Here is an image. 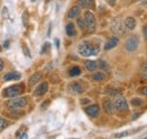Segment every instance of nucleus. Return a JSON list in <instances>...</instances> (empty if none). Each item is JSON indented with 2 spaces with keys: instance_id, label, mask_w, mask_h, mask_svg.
Instances as JSON below:
<instances>
[{
  "instance_id": "f257e3e1",
  "label": "nucleus",
  "mask_w": 147,
  "mask_h": 139,
  "mask_svg": "<svg viewBox=\"0 0 147 139\" xmlns=\"http://www.w3.org/2000/svg\"><path fill=\"white\" fill-rule=\"evenodd\" d=\"M100 52V44L92 43L90 41H84L78 47V53L82 57H92Z\"/></svg>"
},
{
  "instance_id": "f03ea898",
  "label": "nucleus",
  "mask_w": 147,
  "mask_h": 139,
  "mask_svg": "<svg viewBox=\"0 0 147 139\" xmlns=\"http://www.w3.org/2000/svg\"><path fill=\"white\" fill-rule=\"evenodd\" d=\"M24 90V85L23 84H17V85H11V86L7 87L3 92H2V96L7 97V99H11V97H16L20 95Z\"/></svg>"
},
{
  "instance_id": "7ed1b4c3",
  "label": "nucleus",
  "mask_w": 147,
  "mask_h": 139,
  "mask_svg": "<svg viewBox=\"0 0 147 139\" xmlns=\"http://www.w3.org/2000/svg\"><path fill=\"white\" fill-rule=\"evenodd\" d=\"M27 105V99L26 97H11L7 103L6 106L9 110H19Z\"/></svg>"
},
{
  "instance_id": "20e7f679",
  "label": "nucleus",
  "mask_w": 147,
  "mask_h": 139,
  "mask_svg": "<svg viewBox=\"0 0 147 139\" xmlns=\"http://www.w3.org/2000/svg\"><path fill=\"white\" fill-rule=\"evenodd\" d=\"M138 45H139V40H138V36L137 35H130L127 41H126V50L129 52H134L138 49Z\"/></svg>"
},
{
  "instance_id": "39448f33",
  "label": "nucleus",
  "mask_w": 147,
  "mask_h": 139,
  "mask_svg": "<svg viewBox=\"0 0 147 139\" xmlns=\"http://www.w3.org/2000/svg\"><path fill=\"white\" fill-rule=\"evenodd\" d=\"M84 20H85V24H86V28L90 32L95 31V28H96V19H95V16L93 15L92 11H86L85 13Z\"/></svg>"
},
{
  "instance_id": "423d86ee",
  "label": "nucleus",
  "mask_w": 147,
  "mask_h": 139,
  "mask_svg": "<svg viewBox=\"0 0 147 139\" xmlns=\"http://www.w3.org/2000/svg\"><path fill=\"white\" fill-rule=\"evenodd\" d=\"M113 104H114V107L117 110H119L120 112H127L128 111V103L126 101L125 97H122L121 95H117L114 101H113Z\"/></svg>"
},
{
  "instance_id": "0eeeda50",
  "label": "nucleus",
  "mask_w": 147,
  "mask_h": 139,
  "mask_svg": "<svg viewBox=\"0 0 147 139\" xmlns=\"http://www.w3.org/2000/svg\"><path fill=\"white\" fill-rule=\"evenodd\" d=\"M111 30L114 34L117 35H122L125 32V25L122 23V20L120 18H115L113 19L112 24H111Z\"/></svg>"
},
{
  "instance_id": "6e6552de",
  "label": "nucleus",
  "mask_w": 147,
  "mask_h": 139,
  "mask_svg": "<svg viewBox=\"0 0 147 139\" xmlns=\"http://www.w3.org/2000/svg\"><path fill=\"white\" fill-rule=\"evenodd\" d=\"M85 112H86L90 117H92V118H96V117L100 114V106H98V105H96V104L90 105V106L85 107Z\"/></svg>"
},
{
  "instance_id": "1a4fd4ad",
  "label": "nucleus",
  "mask_w": 147,
  "mask_h": 139,
  "mask_svg": "<svg viewBox=\"0 0 147 139\" xmlns=\"http://www.w3.org/2000/svg\"><path fill=\"white\" fill-rule=\"evenodd\" d=\"M48 89H49V84L47 82H44V83H42L41 85H38L36 87V89L34 92V95L35 96H42L48 92Z\"/></svg>"
},
{
  "instance_id": "9d476101",
  "label": "nucleus",
  "mask_w": 147,
  "mask_h": 139,
  "mask_svg": "<svg viewBox=\"0 0 147 139\" xmlns=\"http://www.w3.org/2000/svg\"><path fill=\"white\" fill-rule=\"evenodd\" d=\"M103 109H104V111L108 114H113L114 113V110H115L114 104H113V102L111 100H104L103 101Z\"/></svg>"
},
{
  "instance_id": "9b49d317",
  "label": "nucleus",
  "mask_w": 147,
  "mask_h": 139,
  "mask_svg": "<svg viewBox=\"0 0 147 139\" xmlns=\"http://www.w3.org/2000/svg\"><path fill=\"white\" fill-rule=\"evenodd\" d=\"M118 43H119V38L117 37V36H113V37H111L108 40V42L105 43V45H104V50H111V49H113L114 47H117L118 45Z\"/></svg>"
},
{
  "instance_id": "f8f14e48",
  "label": "nucleus",
  "mask_w": 147,
  "mask_h": 139,
  "mask_svg": "<svg viewBox=\"0 0 147 139\" xmlns=\"http://www.w3.org/2000/svg\"><path fill=\"white\" fill-rule=\"evenodd\" d=\"M123 25H125V27H126L127 30L132 31V30L136 27L137 23H136V19L134 17H127L125 19V22H123Z\"/></svg>"
},
{
  "instance_id": "ddd939ff",
  "label": "nucleus",
  "mask_w": 147,
  "mask_h": 139,
  "mask_svg": "<svg viewBox=\"0 0 147 139\" xmlns=\"http://www.w3.org/2000/svg\"><path fill=\"white\" fill-rule=\"evenodd\" d=\"M20 78V74L16 72V71H11V72H8L3 76V80L5 82H9V80H17Z\"/></svg>"
},
{
  "instance_id": "4468645a",
  "label": "nucleus",
  "mask_w": 147,
  "mask_h": 139,
  "mask_svg": "<svg viewBox=\"0 0 147 139\" xmlns=\"http://www.w3.org/2000/svg\"><path fill=\"white\" fill-rule=\"evenodd\" d=\"M41 78H42V74H41V72H35L34 75L31 76V78H30V80H28V85L31 87L34 86L35 84H37V83L41 80Z\"/></svg>"
},
{
  "instance_id": "2eb2a0df",
  "label": "nucleus",
  "mask_w": 147,
  "mask_h": 139,
  "mask_svg": "<svg viewBox=\"0 0 147 139\" xmlns=\"http://www.w3.org/2000/svg\"><path fill=\"white\" fill-rule=\"evenodd\" d=\"M70 90L76 93V94H82L84 92V87L82 86L80 83H74L70 85Z\"/></svg>"
},
{
  "instance_id": "dca6fc26",
  "label": "nucleus",
  "mask_w": 147,
  "mask_h": 139,
  "mask_svg": "<svg viewBox=\"0 0 147 139\" xmlns=\"http://www.w3.org/2000/svg\"><path fill=\"white\" fill-rule=\"evenodd\" d=\"M85 68L88 71H95V70L97 69V62L93 61V60H87L85 62Z\"/></svg>"
},
{
  "instance_id": "f3484780",
  "label": "nucleus",
  "mask_w": 147,
  "mask_h": 139,
  "mask_svg": "<svg viewBox=\"0 0 147 139\" xmlns=\"http://www.w3.org/2000/svg\"><path fill=\"white\" fill-rule=\"evenodd\" d=\"M80 14V8L78 6H74L73 8L68 11V17L69 18H76Z\"/></svg>"
},
{
  "instance_id": "a211bd4d",
  "label": "nucleus",
  "mask_w": 147,
  "mask_h": 139,
  "mask_svg": "<svg viewBox=\"0 0 147 139\" xmlns=\"http://www.w3.org/2000/svg\"><path fill=\"white\" fill-rule=\"evenodd\" d=\"M66 33L68 36H75L76 35V28H75V25L74 23H68L67 26H66Z\"/></svg>"
},
{
  "instance_id": "6ab92c4d",
  "label": "nucleus",
  "mask_w": 147,
  "mask_h": 139,
  "mask_svg": "<svg viewBox=\"0 0 147 139\" xmlns=\"http://www.w3.org/2000/svg\"><path fill=\"white\" fill-rule=\"evenodd\" d=\"M92 78H93V80H95V82H102V80H104L107 77H105V74H103V72H95L92 76Z\"/></svg>"
},
{
  "instance_id": "aec40b11",
  "label": "nucleus",
  "mask_w": 147,
  "mask_h": 139,
  "mask_svg": "<svg viewBox=\"0 0 147 139\" xmlns=\"http://www.w3.org/2000/svg\"><path fill=\"white\" fill-rule=\"evenodd\" d=\"M97 68H98V69L104 70V71H109V70H110L109 65H108L104 60H98V62H97Z\"/></svg>"
},
{
  "instance_id": "412c9836",
  "label": "nucleus",
  "mask_w": 147,
  "mask_h": 139,
  "mask_svg": "<svg viewBox=\"0 0 147 139\" xmlns=\"http://www.w3.org/2000/svg\"><path fill=\"white\" fill-rule=\"evenodd\" d=\"M28 19H30L28 11H27V10H25V11L23 13V15H22V22H23V24H24V26H25V27H27V26H28Z\"/></svg>"
},
{
  "instance_id": "4be33fe9",
  "label": "nucleus",
  "mask_w": 147,
  "mask_h": 139,
  "mask_svg": "<svg viewBox=\"0 0 147 139\" xmlns=\"http://www.w3.org/2000/svg\"><path fill=\"white\" fill-rule=\"evenodd\" d=\"M80 68L79 67H73L71 69L69 70V75L71 76V77H75V76H78V75H80Z\"/></svg>"
},
{
  "instance_id": "5701e85b",
  "label": "nucleus",
  "mask_w": 147,
  "mask_h": 139,
  "mask_svg": "<svg viewBox=\"0 0 147 139\" xmlns=\"http://www.w3.org/2000/svg\"><path fill=\"white\" fill-rule=\"evenodd\" d=\"M140 77L143 79H147V61L144 63V66L142 67V70H140Z\"/></svg>"
},
{
  "instance_id": "b1692460",
  "label": "nucleus",
  "mask_w": 147,
  "mask_h": 139,
  "mask_svg": "<svg viewBox=\"0 0 147 139\" xmlns=\"http://www.w3.org/2000/svg\"><path fill=\"white\" fill-rule=\"evenodd\" d=\"M50 49H51V44H50L49 42H45V43L43 44L42 49H41V53H42V54H44V53H48L49 51H50Z\"/></svg>"
},
{
  "instance_id": "393cba45",
  "label": "nucleus",
  "mask_w": 147,
  "mask_h": 139,
  "mask_svg": "<svg viewBox=\"0 0 147 139\" xmlns=\"http://www.w3.org/2000/svg\"><path fill=\"white\" fill-rule=\"evenodd\" d=\"M144 104V102H143V100H140V99H132L131 100V105L132 106H136V107H138V106H142V105Z\"/></svg>"
},
{
  "instance_id": "a878e982",
  "label": "nucleus",
  "mask_w": 147,
  "mask_h": 139,
  "mask_svg": "<svg viewBox=\"0 0 147 139\" xmlns=\"http://www.w3.org/2000/svg\"><path fill=\"white\" fill-rule=\"evenodd\" d=\"M77 24H78V27L80 30H85L86 28V24H85V20L82 19V18H78L77 19Z\"/></svg>"
},
{
  "instance_id": "bb28decb",
  "label": "nucleus",
  "mask_w": 147,
  "mask_h": 139,
  "mask_svg": "<svg viewBox=\"0 0 147 139\" xmlns=\"http://www.w3.org/2000/svg\"><path fill=\"white\" fill-rule=\"evenodd\" d=\"M77 5L79 8H87V0H77Z\"/></svg>"
},
{
  "instance_id": "cd10ccee",
  "label": "nucleus",
  "mask_w": 147,
  "mask_h": 139,
  "mask_svg": "<svg viewBox=\"0 0 147 139\" xmlns=\"http://www.w3.org/2000/svg\"><path fill=\"white\" fill-rule=\"evenodd\" d=\"M22 48H23L24 54H25L26 57H28V58H31V57H32V55H31V53H30V50H28V48H27V45H26L25 43H23V44H22Z\"/></svg>"
},
{
  "instance_id": "c85d7f7f",
  "label": "nucleus",
  "mask_w": 147,
  "mask_h": 139,
  "mask_svg": "<svg viewBox=\"0 0 147 139\" xmlns=\"http://www.w3.org/2000/svg\"><path fill=\"white\" fill-rule=\"evenodd\" d=\"M7 126H8V121L5 120L3 118H0V131H1L2 129H5Z\"/></svg>"
},
{
  "instance_id": "c756f323",
  "label": "nucleus",
  "mask_w": 147,
  "mask_h": 139,
  "mask_svg": "<svg viewBox=\"0 0 147 139\" xmlns=\"http://www.w3.org/2000/svg\"><path fill=\"white\" fill-rule=\"evenodd\" d=\"M87 7H90L91 9L95 8V0H87Z\"/></svg>"
},
{
  "instance_id": "7c9ffc66",
  "label": "nucleus",
  "mask_w": 147,
  "mask_h": 139,
  "mask_svg": "<svg viewBox=\"0 0 147 139\" xmlns=\"http://www.w3.org/2000/svg\"><path fill=\"white\" fill-rule=\"evenodd\" d=\"M143 33H144V37H145V40L147 41V24L143 27Z\"/></svg>"
},
{
  "instance_id": "2f4dec72",
  "label": "nucleus",
  "mask_w": 147,
  "mask_h": 139,
  "mask_svg": "<svg viewBox=\"0 0 147 139\" xmlns=\"http://www.w3.org/2000/svg\"><path fill=\"white\" fill-rule=\"evenodd\" d=\"M140 93H142L143 95H145V96H147V86L143 87V88L140 89Z\"/></svg>"
},
{
  "instance_id": "473e14b6",
  "label": "nucleus",
  "mask_w": 147,
  "mask_h": 139,
  "mask_svg": "<svg viewBox=\"0 0 147 139\" xmlns=\"http://www.w3.org/2000/svg\"><path fill=\"white\" fill-rule=\"evenodd\" d=\"M107 2H108V3L110 5V6H112V7H113V6L115 5V2H117V0H107Z\"/></svg>"
},
{
  "instance_id": "72a5a7b5",
  "label": "nucleus",
  "mask_w": 147,
  "mask_h": 139,
  "mask_svg": "<svg viewBox=\"0 0 147 139\" xmlns=\"http://www.w3.org/2000/svg\"><path fill=\"white\" fill-rule=\"evenodd\" d=\"M140 114H142L140 112H138V113H135V114L132 115V120H136L137 118H139V117H140Z\"/></svg>"
},
{
  "instance_id": "f704fd0d",
  "label": "nucleus",
  "mask_w": 147,
  "mask_h": 139,
  "mask_svg": "<svg viewBox=\"0 0 147 139\" xmlns=\"http://www.w3.org/2000/svg\"><path fill=\"white\" fill-rule=\"evenodd\" d=\"M48 104H50V101H49V100L45 101V102L42 104V109H47V107H48Z\"/></svg>"
},
{
  "instance_id": "c9c22d12",
  "label": "nucleus",
  "mask_w": 147,
  "mask_h": 139,
  "mask_svg": "<svg viewBox=\"0 0 147 139\" xmlns=\"http://www.w3.org/2000/svg\"><path fill=\"white\" fill-rule=\"evenodd\" d=\"M90 102H91V101H90V100H85V99H84V100H82V101H80V103H82V104H88V103H90Z\"/></svg>"
},
{
  "instance_id": "e433bc0d",
  "label": "nucleus",
  "mask_w": 147,
  "mask_h": 139,
  "mask_svg": "<svg viewBox=\"0 0 147 139\" xmlns=\"http://www.w3.org/2000/svg\"><path fill=\"white\" fill-rule=\"evenodd\" d=\"M55 47H57V49H59V47H60V41H59L58 38H55Z\"/></svg>"
},
{
  "instance_id": "4c0bfd02",
  "label": "nucleus",
  "mask_w": 147,
  "mask_h": 139,
  "mask_svg": "<svg viewBox=\"0 0 147 139\" xmlns=\"http://www.w3.org/2000/svg\"><path fill=\"white\" fill-rule=\"evenodd\" d=\"M123 136H127V132H123V134H118V135H115V137H123Z\"/></svg>"
},
{
  "instance_id": "58836bf2",
  "label": "nucleus",
  "mask_w": 147,
  "mask_h": 139,
  "mask_svg": "<svg viewBox=\"0 0 147 139\" xmlns=\"http://www.w3.org/2000/svg\"><path fill=\"white\" fill-rule=\"evenodd\" d=\"M3 69V61L0 59V72H1V70Z\"/></svg>"
},
{
  "instance_id": "ea45409f",
  "label": "nucleus",
  "mask_w": 147,
  "mask_h": 139,
  "mask_svg": "<svg viewBox=\"0 0 147 139\" xmlns=\"http://www.w3.org/2000/svg\"><path fill=\"white\" fill-rule=\"evenodd\" d=\"M143 2H142V6L143 7H147V0H142Z\"/></svg>"
},
{
  "instance_id": "a19ab883",
  "label": "nucleus",
  "mask_w": 147,
  "mask_h": 139,
  "mask_svg": "<svg viewBox=\"0 0 147 139\" xmlns=\"http://www.w3.org/2000/svg\"><path fill=\"white\" fill-rule=\"evenodd\" d=\"M3 47H5V48H8V47H9V41H5Z\"/></svg>"
},
{
  "instance_id": "79ce46f5",
  "label": "nucleus",
  "mask_w": 147,
  "mask_h": 139,
  "mask_svg": "<svg viewBox=\"0 0 147 139\" xmlns=\"http://www.w3.org/2000/svg\"><path fill=\"white\" fill-rule=\"evenodd\" d=\"M50 34H51V25L49 26V31H48V36H50Z\"/></svg>"
},
{
  "instance_id": "37998d69",
  "label": "nucleus",
  "mask_w": 147,
  "mask_h": 139,
  "mask_svg": "<svg viewBox=\"0 0 147 139\" xmlns=\"http://www.w3.org/2000/svg\"><path fill=\"white\" fill-rule=\"evenodd\" d=\"M31 1H32V2H34V1H36V0H31Z\"/></svg>"
},
{
  "instance_id": "c03bdc74",
  "label": "nucleus",
  "mask_w": 147,
  "mask_h": 139,
  "mask_svg": "<svg viewBox=\"0 0 147 139\" xmlns=\"http://www.w3.org/2000/svg\"><path fill=\"white\" fill-rule=\"evenodd\" d=\"M1 50H2V49H1V47H0V52H1Z\"/></svg>"
},
{
  "instance_id": "a18cd8bd",
  "label": "nucleus",
  "mask_w": 147,
  "mask_h": 139,
  "mask_svg": "<svg viewBox=\"0 0 147 139\" xmlns=\"http://www.w3.org/2000/svg\"><path fill=\"white\" fill-rule=\"evenodd\" d=\"M49 1H50V0H47V2H49Z\"/></svg>"
},
{
  "instance_id": "49530a36",
  "label": "nucleus",
  "mask_w": 147,
  "mask_h": 139,
  "mask_svg": "<svg viewBox=\"0 0 147 139\" xmlns=\"http://www.w3.org/2000/svg\"><path fill=\"white\" fill-rule=\"evenodd\" d=\"M136 1H142V0H136Z\"/></svg>"
}]
</instances>
